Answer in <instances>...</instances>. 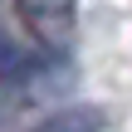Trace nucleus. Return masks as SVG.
Returning <instances> with one entry per match:
<instances>
[{
    "mask_svg": "<svg viewBox=\"0 0 132 132\" xmlns=\"http://www.w3.org/2000/svg\"><path fill=\"white\" fill-rule=\"evenodd\" d=\"M15 15L24 20L29 39L44 54H64V44L73 39V24H78V0H15Z\"/></svg>",
    "mask_w": 132,
    "mask_h": 132,
    "instance_id": "1",
    "label": "nucleus"
},
{
    "mask_svg": "<svg viewBox=\"0 0 132 132\" xmlns=\"http://www.w3.org/2000/svg\"><path fill=\"white\" fill-rule=\"evenodd\" d=\"M29 132H103V113H98V108H88V103H69L64 113H54V118L34 122Z\"/></svg>",
    "mask_w": 132,
    "mask_h": 132,
    "instance_id": "2",
    "label": "nucleus"
}]
</instances>
